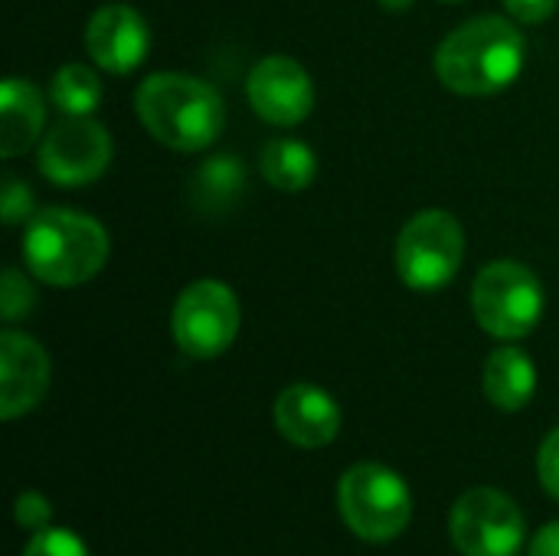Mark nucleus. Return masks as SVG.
Listing matches in <instances>:
<instances>
[{"label": "nucleus", "instance_id": "4468645a", "mask_svg": "<svg viewBox=\"0 0 559 556\" xmlns=\"http://www.w3.org/2000/svg\"><path fill=\"white\" fill-rule=\"evenodd\" d=\"M43 121H46V105L39 88L29 79H3L0 88V154L3 157H16L26 154L39 134H43Z\"/></svg>", "mask_w": 559, "mask_h": 556}, {"label": "nucleus", "instance_id": "6e6552de", "mask_svg": "<svg viewBox=\"0 0 559 556\" xmlns=\"http://www.w3.org/2000/svg\"><path fill=\"white\" fill-rule=\"evenodd\" d=\"M449 531L465 556H518L527 528L508 495L498 488H472L455 501Z\"/></svg>", "mask_w": 559, "mask_h": 556}, {"label": "nucleus", "instance_id": "bb28decb", "mask_svg": "<svg viewBox=\"0 0 559 556\" xmlns=\"http://www.w3.org/2000/svg\"><path fill=\"white\" fill-rule=\"evenodd\" d=\"M445 3H462V0H445Z\"/></svg>", "mask_w": 559, "mask_h": 556}, {"label": "nucleus", "instance_id": "1a4fd4ad", "mask_svg": "<svg viewBox=\"0 0 559 556\" xmlns=\"http://www.w3.org/2000/svg\"><path fill=\"white\" fill-rule=\"evenodd\" d=\"M111 164V134L92 115H66L39 141V170L59 187H85Z\"/></svg>", "mask_w": 559, "mask_h": 556}, {"label": "nucleus", "instance_id": "f03ea898", "mask_svg": "<svg viewBox=\"0 0 559 556\" xmlns=\"http://www.w3.org/2000/svg\"><path fill=\"white\" fill-rule=\"evenodd\" d=\"M134 108L151 138L170 151H203L210 147L226 125L223 95L183 72H154L138 85Z\"/></svg>", "mask_w": 559, "mask_h": 556}, {"label": "nucleus", "instance_id": "6ab92c4d", "mask_svg": "<svg viewBox=\"0 0 559 556\" xmlns=\"http://www.w3.org/2000/svg\"><path fill=\"white\" fill-rule=\"evenodd\" d=\"M36 305L33 285L26 282V275H20V269H3V282H0V311L7 324L23 321Z\"/></svg>", "mask_w": 559, "mask_h": 556}, {"label": "nucleus", "instance_id": "7ed1b4c3", "mask_svg": "<svg viewBox=\"0 0 559 556\" xmlns=\"http://www.w3.org/2000/svg\"><path fill=\"white\" fill-rule=\"evenodd\" d=\"M26 269L56 288H75L95 279L108 262V233L98 220L75 210H39L23 229Z\"/></svg>", "mask_w": 559, "mask_h": 556}, {"label": "nucleus", "instance_id": "2eb2a0df", "mask_svg": "<svg viewBox=\"0 0 559 556\" xmlns=\"http://www.w3.org/2000/svg\"><path fill=\"white\" fill-rule=\"evenodd\" d=\"M537 390V367L521 347H498L485 364V393L488 400L504 410L518 413L534 400Z\"/></svg>", "mask_w": 559, "mask_h": 556}, {"label": "nucleus", "instance_id": "a878e982", "mask_svg": "<svg viewBox=\"0 0 559 556\" xmlns=\"http://www.w3.org/2000/svg\"><path fill=\"white\" fill-rule=\"evenodd\" d=\"M386 13H403V10H409L416 0H377Z\"/></svg>", "mask_w": 559, "mask_h": 556}, {"label": "nucleus", "instance_id": "f3484780", "mask_svg": "<svg viewBox=\"0 0 559 556\" xmlns=\"http://www.w3.org/2000/svg\"><path fill=\"white\" fill-rule=\"evenodd\" d=\"M262 177L282 193H301L318 177V157L305 141L275 138L262 147Z\"/></svg>", "mask_w": 559, "mask_h": 556}, {"label": "nucleus", "instance_id": "423d86ee", "mask_svg": "<svg viewBox=\"0 0 559 556\" xmlns=\"http://www.w3.org/2000/svg\"><path fill=\"white\" fill-rule=\"evenodd\" d=\"M465 259V229L445 210L416 213L396 239V272L413 292L445 288Z\"/></svg>", "mask_w": 559, "mask_h": 556}, {"label": "nucleus", "instance_id": "f257e3e1", "mask_svg": "<svg viewBox=\"0 0 559 556\" xmlns=\"http://www.w3.org/2000/svg\"><path fill=\"white\" fill-rule=\"evenodd\" d=\"M524 33L504 16H475L452 29L436 49V75L459 95L504 92L524 72Z\"/></svg>", "mask_w": 559, "mask_h": 556}, {"label": "nucleus", "instance_id": "9d476101", "mask_svg": "<svg viewBox=\"0 0 559 556\" xmlns=\"http://www.w3.org/2000/svg\"><path fill=\"white\" fill-rule=\"evenodd\" d=\"M246 95L252 111L278 128L301 125L314 108V82L308 69L292 56H265L252 66Z\"/></svg>", "mask_w": 559, "mask_h": 556}, {"label": "nucleus", "instance_id": "20e7f679", "mask_svg": "<svg viewBox=\"0 0 559 556\" xmlns=\"http://www.w3.org/2000/svg\"><path fill=\"white\" fill-rule=\"evenodd\" d=\"M337 508L357 537L386 544L406 531L413 518V495L393 469L380 462H357L337 482Z\"/></svg>", "mask_w": 559, "mask_h": 556}, {"label": "nucleus", "instance_id": "9b49d317", "mask_svg": "<svg viewBox=\"0 0 559 556\" xmlns=\"http://www.w3.org/2000/svg\"><path fill=\"white\" fill-rule=\"evenodd\" d=\"M85 49L105 72H134L151 52V29L128 3H105L85 26Z\"/></svg>", "mask_w": 559, "mask_h": 556}, {"label": "nucleus", "instance_id": "4be33fe9", "mask_svg": "<svg viewBox=\"0 0 559 556\" xmlns=\"http://www.w3.org/2000/svg\"><path fill=\"white\" fill-rule=\"evenodd\" d=\"M52 521V505L39 492H23L16 498V524L26 531H46Z\"/></svg>", "mask_w": 559, "mask_h": 556}, {"label": "nucleus", "instance_id": "393cba45", "mask_svg": "<svg viewBox=\"0 0 559 556\" xmlns=\"http://www.w3.org/2000/svg\"><path fill=\"white\" fill-rule=\"evenodd\" d=\"M531 556H559V521L547 524V528L531 541Z\"/></svg>", "mask_w": 559, "mask_h": 556}, {"label": "nucleus", "instance_id": "a211bd4d", "mask_svg": "<svg viewBox=\"0 0 559 556\" xmlns=\"http://www.w3.org/2000/svg\"><path fill=\"white\" fill-rule=\"evenodd\" d=\"M49 95L62 115H92L102 105V79L95 69L69 62L52 75Z\"/></svg>", "mask_w": 559, "mask_h": 556}, {"label": "nucleus", "instance_id": "dca6fc26", "mask_svg": "<svg viewBox=\"0 0 559 556\" xmlns=\"http://www.w3.org/2000/svg\"><path fill=\"white\" fill-rule=\"evenodd\" d=\"M246 190V167L233 154L203 161L190 180V203L200 213H226Z\"/></svg>", "mask_w": 559, "mask_h": 556}, {"label": "nucleus", "instance_id": "0eeeda50", "mask_svg": "<svg viewBox=\"0 0 559 556\" xmlns=\"http://www.w3.org/2000/svg\"><path fill=\"white\" fill-rule=\"evenodd\" d=\"M170 331L177 347L193 360L219 357L233 347L239 334V298L229 285L216 279H200L187 285L174 305Z\"/></svg>", "mask_w": 559, "mask_h": 556}, {"label": "nucleus", "instance_id": "f8f14e48", "mask_svg": "<svg viewBox=\"0 0 559 556\" xmlns=\"http://www.w3.org/2000/svg\"><path fill=\"white\" fill-rule=\"evenodd\" d=\"M49 387V357L39 341L23 331L0 334V419L29 413Z\"/></svg>", "mask_w": 559, "mask_h": 556}, {"label": "nucleus", "instance_id": "39448f33", "mask_svg": "<svg viewBox=\"0 0 559 556\" xmlns=\"http://www.w3.org/2000/svg\"><path fill=\"white\" fill-rule=\"evenodd\" d=\"M544 285L540 279L514 259L488 262L472 288L475 321L501 341L527 338L544 318Z\"/></svg>", "mask_w": 559, "mask_h": 556}, {"label": "nucleus", "instance_id": "aec40b11", "mask_svg": "<svg viewBox=\"0 0 559 556\" xmlns=\"http://www.w3.org/2000/svg\"><path fill=\"white\" fill-rule=\"evenodd\" d=\"M23 556H88L82 537H75L66 528H46L36 531L33 541L23 547Z\"/></svg>", "mask_w": 559, "mask_h": 556}, {"label": "nucleus", "instance_id": "b1692460", "mask_svg": "<svg viewBox=\"0 0 559 556\" xmlns=\"http://www.w3.org/2000/svg\"><path fill=\"white\" fill-rule=\"evenodd\" d=\"M504 7L518 23H544L557 13L559 0H504Z\"/></svg>", "mask_w": 559, "mask_h": 556}, {"label": "nucleus", "instance_id": "ddd939ff", "mask_svg": "<svg viewBox=\"0 0 559 556\" xmlns=\"http://www.w3.org/2000/svg\"><path fill=\"white\" fill-rule=\"evenodd\" d=\"M275 426L298 449H321L341 433V406L314 383H295L275 400Z\"/></svg>", "mask_w": 559, "mask_h": 556}, {"label": "nucleus", "instance_id": "412c9836", "mask_svg": "<svg viewBox=\"0 0 559 556\" xmlns=\"http://www.w3.org/2000/svg\"><path fill=\"white\" fill-rule=\"evenodd\" d=\"M0 213H3V223H7V226L29 223V216H33V193H29V190H26V184H23V180H16L13 174H7V177H3Z\"/></svg>", "mask_w": 559, "mask_h": 556}, {"label": "nucleus", "instance_id": "5701e85b", "mask_svg": "<svg viewBox=\"0 0 559 556\" xmlns=\"http://www.w3.org/2000/svg\"><path fill=\"white\" fill-rule=\"evenodd\" d=\"M537 472H540V485L550 498L559 501V429H554L544 446H540V459H537Z\"/></svg>", "mask_w": 559, "mask_h": 556}]
</instances>
